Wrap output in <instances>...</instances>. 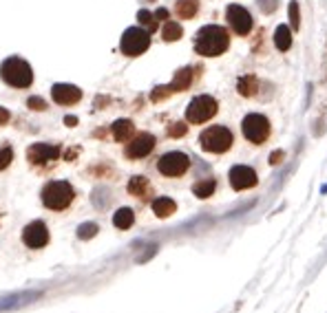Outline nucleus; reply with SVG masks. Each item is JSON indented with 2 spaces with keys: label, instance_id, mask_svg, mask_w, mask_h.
Instances as JSON below:
<instances>
[{
  "label": "nucleus",
  "instance_id": "f257e3e1",
  "mask_svg": "<svg viewBox=\"0 0 327 313\" xmlns=\"http://www.w3.org/2000/svg\"><path fill=\"white\" fill-rule=\"evenodd\" d=\"M228 46H230V36L219 25L201 27L195 36V51L203 58H217V55L226 53Z\"/></svg>",
  "mask_w": 327,
  "mask_h": 313
},
{
  "label": "nucleus",
  "instance_id": "f03ea898",
  "mask_svg": "<svg viewBox=\"0 0 327 313\" xmlns=\"http://www.w3.org/2000/svg\"><path fill=\"white\" fill-rule=\"evenodd\" d=\"M0 79L11 88H29L33 84V69L27 60L11 55L0 64Z\"/></svg>",
  "mask_w": 327,
  "mask_h": 313
},
{
  "label": "nucleus",
  "instance_id": "7ed1b4c3",
  "mask_svg": "<svg viewBox=\"0 0 327 313\" xmlns=\"http://www.w3.org/2000/svg\"><path fill=\"white\" fill-rule=\"evenodd\" d=\"M42 196V205L47 210L53 212H62L73 203L75 198V190L71 188L69 181H49L40 192Z\"/></svg>",
  "mask_w": 327,
  "mask_h": 313
},
{
  "label": "nucleus",
  "instance_id": "20e7f679",
  "mask_svg": "<svg viewBox=\"0 0 327 313\" xmlns=\"http://www.w3.org/2000/svg\"><path fill=\"white\" fill-rule=\"evenodd\" d=\"M232 141H234V137L226 126H210L199 135V146L206 153H215V155L228 153L232 148Z\"/></svg>",
  "mask_w": 327,
  "mask_h": 313
},
{
  "label": "nucleus",
  "instance_id": "39448f33",
  "mask_svg": "<svg viewBox=\"0 0 327 313\" xmlns=\"http://www.w3.org/2000/svg\"><path fill=\"white\" fill-rule=\"evenodd\" d=\"M148 46H150V33L146 31L144 27H129V29L122 33L120 49H122V53L129 55V58L141 55Z\"/></svg>",
  "mask_w": 327,
  "mask_h": 313
},
{
  "label": "nucleus",
  "instance_id": "423d86ee",
  "mask_svg": "<svg viewBox=\"0 0 327 313\" xmlns=\"http://www.w3.org/2000/svg\"><path fill=\"white\" fill-rule=\"evenodd\" d=\"M219 111V104H217L215 97L210 95H197L186 108V119L190 124H203V121L212 119Z\"/></svg>",
  "mask_w": 327,
  "mask_h": 313
},
{
  "label": "nucleus",
  "instance_id": "0eeeda50",
  "mask_svg": "<svg viewBox=\"0 0 327 313\" xmlns=\"http://www.w3.org/2000/svg\"><path fill=\"white\" fill-rule=\"evenodd\" d=\"M241 130H243V137L248 141L263 144L270 137V119L265 115H259V113H250L241 121Z\"/></svg>",
  "mask_w": 327,
  "mask_h": 313
},
{
  "label": "nucleus",
  "instance_id": "6e6552de",
  "mask_svg": "<svg viewBox=\"0 0 327 313\" xmlns=\"http://www.w3.org/2000/svg\"><path fill=\"white\" fill-rule=\"evenodd\" d=\"M188 168H190L188 155L177 153V150L162 155L157 161V170L164 174V177H182V174H186Z\"/></svg>",
  "mask_w": 327,
  "mask_h": 313
},
{
  "label": "nucleus",
  "instance_id": "1a4fd4ad",
  "mask_svg": "<svg viewBox=\"0 0 327 313\" xmlns=\"http://www.w3.org/2000/svg\"><path fill=\"white\" fill-rule=\"evenodd\" d=\"M49 227L45 221H31L22 230V243L29 249H42L45 245H49Z\"/></svg>",
  "mask_w": 327,
  "mask_h": 313
},
{
  "label": "nucleus",
  "instance_id": "9d476101",
  "mask_svg": "<svg viewBox=\"0 0 327 313\" xmlns=\"http://www.w3.org/2000/svg\"><path fill=\"white\" fill-rule=\"evenodd\" d=\"M226 20H228L230 29L234 33H239V36H248V33L252 31V16H250V11L245 7H241V4H230V7L226 9Z\"/></svg>",
  "mask_w": 327,
  "mask_h": 313
},
{
  "label": "nucleus",
  "instance_id": "9b49d317",
  "mask_svg": "<svg viewBox=\"0 0 327 313\" xmlns=\"http://www.w3.org/2000/svg\"><path fill=\"white\" fill-rule=\"evenodd\" d=\"M40 298H42V291H36V289H25V291L7 293V296H0V311L20 309V307L31 305V302L40 300Z\"/></svg>",
  "mask_w": 327,
  "mask_h": 313
},
{
  "label": "nucleus",
  "instance_id": "f8f14e48",
  "mask_svg": "<svg viewBox=\"0 0 327 313\" xmlns=\"http://www.w3.org/2000/svg\"><path fill=\"white\" fill-rule=\"evenodd\" d=\"M155 148V137L150 135V132H140V135L131 137L129 141H126V156L129 159H141V156L150 155Z\"/></svg>",
  "mask_w": 327,
  "mask_h": 313
},
{
  "label": "nucleus",
  "instance_id": "ddd939ff",
  "mask_svg": "<svg viewBox=\"0 0 327 313\" xmlns=\"http://www.w3.org/2000/svg\"><path fill=\"white\" fill-rule=\"evenodd\" d=\"M58 156H60V146L55 144H33L27 150V159L33 165L49 163V161H55Z\"/></svg>",
  "mask_w": 327,
  "mask_h": 313
},
{
  "label": "nucleus",
  "instance_id": "4468645a",
  "mask_svg": "<svg viewBox=\"0 0 327 313\" xmlns=\"http://www.w3.org/2000/svg\"><path fill=\"white\" fill-rule=\"evenodd\" d=\"M230 179V186L234 190H248V188H254L257 186V172H254L250 165H234L228 174Z\"/></svg>",
  "mask_w": 327,
  "mask_h": 313
},
{
  "label": "nucleus",
  "instance_id": "2eb2a0df",
  "mask_svg": "<svg viewBox=\"0 0 327 313\" xmlns=\"http://www.w3.org/2000/svg\"><path fill=\"white\" fill-rule=\"evenodd\" d=\"M51 97L60 106H71V104H78L82 99V91L78 86H73V84H53Z\"/></svg>",
  "mask_w": 327,
  "mask_h": 313
},
{
  "label": "nucleus",
  "instance_id": "dca6fc26",
  "mask_svg": "<svg viewBox=\"0 0 327 313\" xmlns=\"http://www.w3.org/2000/svg\"><path fill=\"white\" fill-rule=\"evenodd\" d=\"M111 128H113V137H115V141H124V144L133 137V132H135V126H133L131 119H117Z\"/></svg>",
  "mask_w": 327,
  "mask_h": 313
},
{
  "label": "nucleus",
  "instance_id": "f3484780",
  "mask_svg": "<svg viewBox=\"0 0 327 313\" xmlns=\"http://www.w3.org/2000/svg\"><path fill=\"white\" fill-rule=\"evenodd\" d=\"M175 210H177V203L168 196H159L153 201V212L159 216V219H166V216L175 214Z\"/></svg>",
  "mask_w": 327,
  "mask_h": 313
},
{
  "label": "nucleus",
  "instance_id": "a211bd4d",
  "mask_svg": "<svg viewBox=\"0 0 327 313\" xmlns=\"http://www.w3.org/2000/svg\"><path fill=\"white\" fill-rule=\"evenodd\" d=\"M133 223H135V214H133L131 207H120L113 214V225L117 230H129V227H133Z\"/></svg>",
  "mask_w": 327,
  "mask_h": 313
},
{
  "label": "nucleus",
  "instance_id": "6ab92c4d",
  "mask_svg": "<svg viewBox=\"0 0 327 313\" xmlns=\"http://www.w3.org/2000/svg\"><path fill=\"white\" fill-rule=\"evenodd\" d=\"M190 82H192V69H182L177 75H175V79H173V84H170V93L173 91H186L188 86H190Z\"/></svg>",
  "mask_w": 327,
  "mask_h": 313
},
{
  "label": "nucleus",
  "instance_id": "aec40b11",
  "mask_svg": "<svg viewBox=\"0 0 327 313\" xmlns=\"http://www.w3.org/2000/svg\"><path fill=\"white\" fill-rule=\"evenodd\" d=\"M274 44H277L279 51H287L292 46V31L287 25H281L274 33Z\"/></svg>",
  "mask_w": 327,
  "mask_h": 313
},
{
  "label": "nucleus",
  "instance_id": "412c9836",
  "mask_svg": "<svg viewBox=\"0 0 327 313\" xmlns=\"http://www.w3.org/2000/svg\"><path fill=\"white\" fill-rule=\"evenodd\" d=\"M129 192L133 194V196L144 198L146 194L150 192V183H148V179H146V177H133V179H131V183H129Z\"/></svg>",
  "mask_w": 327,
  "mask_h": 313
},
{
  "label": "nucleus",
  "instance_id": "4be33fe9",
  "mask_svg": "<svg viewBox=\"0 0 327 313\" xmlns=\"http://www.w3.org/2000/svg\"><path fill=\"white\" fill-rule=\"evenodd\" d=\"M175 9H177L179 18L188 20V18H192L199 11V0H177V7Z\"/></svg>",
  "mask_w": 327,
  "mask_h": 313
},
{
  "label": "nucleus",
  "instance_id": "5701e85b",
  "mask_svg": "<svg viewBox=\"0 0 327 313\" xmlns=\"http://www.w3.org/2000/svg\"><path fill=\"white\" fill-rule=\"evenodd\" d=\"M257 86H259V82L254 75H243V78L236 82V91L243 95V97H250V95L257 93Z\"/></svg>",
  "mask_w": 327,
  "mask_h": 313
},
{
  "label": "nucleus",
  "instance_id": "b1692460",
  "mask_svg": "<svg viewBox=\"0 0 327 313\" xmlns=\"http://www.w3.org/2000/svg\"><path fill=\"white\" fill-rule=\"evenodd\" d=\"M215 188H217L215 179H203V181H199L192 186V192H195V196H199V198H208V196H212Z\"/></svg>",
  "mask_w": 327,
  "mask_h": 313
},
{
  "label": "nucleus",
  "instance_id": "393cba45",
  "mask_svg": "<svg viewBox=\"0 0 327 313\" xmlns=\"http://www.w3.org/2000/svg\"><path fill=\"white\" fill-rule=\"evenodd\" d=\"M182 25L179 22H175V20H166V25H164V29H162V36H164V40L166 42H175V40H179L182 38Z\"/></svg>",
  "mask_w": 327,
  "mask_h": 313
},
{
  "label": "nucleus",
  "instance_id": "a878e982",
  "mask_svg": "<svg viewBox=\"0 0 327 313\" xmlns=\"http://www.w3.org/2000/svg\"><path fill=\"white\" fill-rule=\"evenodd\" d=\"M137 20L141 22V27H144L146 31H155L157 29V20H155V13H150V11H146V9H141L140 13H137Z\"/></svg>",
  "mask_w": 327,
  "mask_h": 313
},
{
  "label": "nucleus",
  "instance_id": "bb28decb",
  "mask_svg": "<svg viewBox=\"0 0 327 313\" xmlns=\"http://www.w3.org/2000/svg\"><path fill=\"white\" fill-rule=\"evenodd\" d=\"M99 227L95 225V223H82V225L78 227V238L87 240V238H93V236L97 234Z\"/></svg>",
  "mask_w": 327,
  "mask_h": 313
},
{
  "label": "nucleus",
  "instance_id": "cd10ccee",
  "mask_svg": "<svg viewBox=\"0 0 327 313\" xmlns=\"http://www.w3.org/2000/svg\"><path fill=\"white\" fill-rule=\"evenodd\" d=\"M13 161V148L11 146H0V170L9 168Z\"/></svg>",
  "mask_w": 327,
  "mask_h": 313
},
{
  "label": "nucleus",
  "instance_id": "c85d7f7f",
  "mask_svg": "<svg viewBox=\"0 0 327 313\" xmlns=\"http://www.w3.org/2000/svg\"><path fill=\"white\" fill-rule=\"evenodd\" d=\"M290 20H292V29H298L301 18H298V2H294V0L290 2Z\"/></svg>",
  "mask_w": 327,
  "mask_h": 313
},
{
  "label": "nucleus",
  "instance_id": "c756f323",
  "mask_svg": "<svg viewBox=\"0 0 327 313\" xmlns=\"http://www.w3.org/2000/svg\"><path fill=\"white\" fill-rule=\"evenodd\" d=\"M168 135H170V137H182V135H186V124H182V121L173 124V126L168 128Z\"/></svg>",
  "mask_w": 327,
  "mask_h": 313
},
{
  "label": "nucleus",
  "instance_id": "7c9ffc66",
  "mask_svg": "<svg viewBox=\"0 0 327 313\" xmlns=\"http://www.w3.org/2000/svg\"><path fill=\"white\" fill-rule=\"evenodd\" d=\"M29 108L31 111H47V102L40 97H31L29 99Z\"/></svg>",
  "mask_w": 327,
  "mask_h": 313
},
{
  "label": "nucleus",
  "instance_id": "2f4dec72",
  "mask_svg": "<svg viewBox=\"0 0 327 313\" xmlns=\"http://www.w3.org/2000/svg\"><path fill=\"white\" fill-rule=\"evenodd\" d=\"M259 7H261L265 13H272L274 9H277V0H259Z\"/></svg>",
  "mask_w": 327,
  "mask_h": 313
},
{
  "label": "nucleus",
  "instance_id": "473e14b6",
  "mask_svg": "<svg viewBox=\"0 0 327 313\" xmlns=\"http://www.w3.org/2000/svg\"><path fill=\"white\" fill-rule=\"evenodd\" d=\"M166 18H168V11H166L164 7H162V9H157V11H155V20H166Z\"/></svg>",
  "mask_w": 327,
  "mask_h": 313
},
{
  "label": "nucleus",
  "instance_id": "72a5a7b5",
  "mask_svg": "<svg viewBox=\"0 0 327 313\" xmlns=\"http://www.w3.org/2000/svg\"><path fill=\"white\" fill-rule=\"evenodd\" d=\"M7 121H9V113L4 111V108H0V126L7 124Z\"/></svg>",
  "mask_w": 327,
  "mask_h": 313
},
{
  "label": "nucleus",
  "instance_id": "f704fd0d",
  "mask_svg": "<svg viewBox=\"0 0 327 313\" xmlns=\"http://www.w3.org/2000/svg\"><path fill=\"white\" fill-rule=\"evenodd\" d=\"M281 156H283V153H281V150H279V153H272V156H270V163H279V159H281Z\"/></svg>",
  "mask_w": 327,
  "mask_h": 313
},
{
  "label": "nucleus",
  "instance_id": "c9c22d12",
  "mask_svg": "<svg viewBox=\"0 0 327 313\" xmlns=\"http://www.w3.org/2000/svg\"><path fill=\"white\" fill-rule=\"evenodd\" d=\"M75 121H78V119H75V117H66V119H64V124H69V126H73V124H75Z\"/></svg>",
  "mask_w": 327,
  "mask_h": 313
},
{
  "label": "nucleus",
  "instance_id": "e433bc0d",
  "mask_svg": "<svg viewBox=\"0 0 327 313\" xmlns=\"http://www.w3.org/2000/svg\"><path fill=\"white\" fill-rule=\"evenodd\" d=\"M321 192H325V194H327V186H323V188H321Z\"/></svg>",
  "mask_w": 327,
  "mask_h": 313
}]
</instances>
